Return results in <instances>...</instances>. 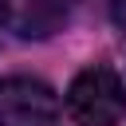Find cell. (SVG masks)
Segmentation results:
<instances>
[{
    "label": "cell",
    "mask_w": 126,
    "mask_h": 126,
    "mask_svg": "<svg viewBox=\"0 0 126 126\" xmlns=\"http://www.w3.org/2000/svg\"><path fill=\"white\" fill-rule=\"evenodd\" d=\"M67 114L79 126H118L126 118V83L114 67H87L67 87Z\"/></svg>",
    "instance_id": "1"
},
{
    "label": "cell",
    "mask_w": 126,
    "mask_h": 126,
    "mask_svg": "<svg viewBox=\"0 0 126 126\" xmlns=\"http://www.w3.org/2000/svg\"><path fill=\"white\" fill-rule=\"evenodd\" d=\"M59 110L63 102L47 83L32 75L0 79V126H55Z\"/></svg>",
    "instance_id": "2"
},
{
    "label": "cell",
    "mask_w": 126,
    "mask_h": 126,
    "mask_svg": "<svg viewBox=\"0 0 126 126\" xmlns=\"http://www.w3.org/2000/svg\"><path fill=\"white\" fill-rule=\"evenodd\" d=\"M79 0H0V20L24 35V39H43L67 24Z\"/></svg>",
    "instance_id": "3"
}]
</instances>
